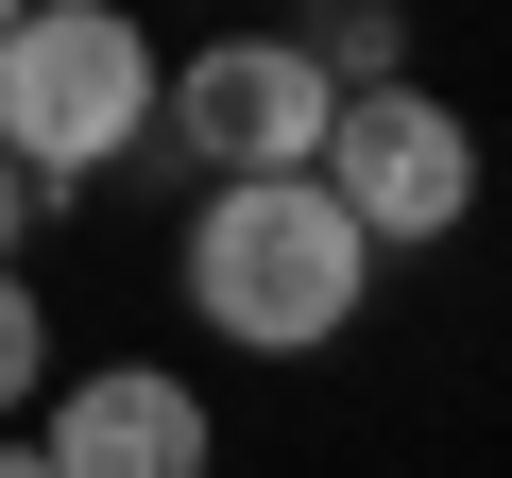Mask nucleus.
<instances>
[{"mask_svg":"<svg viewBox=\"0 0 512 478\" xmlns=\"http://www.w3.org/2000/svg\"><path fill=\"white\" fill-rule=\"evenodd\" d=\"M0 478H52V444H0Z\"/></svg>","mask_w":512,"mask_h":478,"instance_id":"nucleus-8","label":"nucleus"},{"mask_svg":"<svg viewBox=\"0 0 512 478\" xmlns=\"http://www.w3.org/2000/svg\"><path fill=\"white\" fill-rule=\"evenodd\" d=\"M52 478H205V393L188 376H154V359H120V376H86L52 427Z\"/></svg>","mask_w":512,"mask_h":478,"instance_id":"nucleus-5","label":"nucleus"},{"mask_svg":"<svg viewBox=\"0 0 512 478\" xmlns=\"http://www.w3.org/2000/svg\"><path fill=\"white\" fill-rule=\"evenodd\" d=\"M154 137H171V69L137 52V18L35 0L18 52H0V154H18L35 188H86L103 154H154Z\"/></svg>","mask_w":512,"mask_h":478,"instance_id":"nucleus-2","label":"nucleus"},{"mask_svg":"<svg viewBox=\"0 0 512 478\" xmlns=\"http://www.w3.org/2000/svg\"><path fill=\"white\" fill-rule=\"evenodd\" d=\"M171 154H205L222 188H308L342 154V86L308 69V35H222L171 69Z\"/></svg>","mask_w":512,"mask_h":478,"instance_id":"nucleus-3","label":"nucleus"},{"mask_svg":"<svg viewBox=\"0 0 512 478\" xmlns=\"http://www.w3.org/2000/svg\"><path fill=\"white\" fill-rule=\"evenodd\" d=\"M359 291H376V239H359V205H342L325 171H308V188H205V222H188V308H205L222 342L308 359V342L359 325Z\"/></svg>","mask_w":512,"mask_h":478,"instance_id":"nucleus-1","label":"nucleus"},{"mask_svg":"<svg viewBox=\"0 0 512 478\" xmlns=\"http://www.w3.org/2000/svg\"><path fill=\"white\" fill-rule=\"evenodd\" d=\"M35 205H52V188H35L18 154H0V274H18V239H35Z\"/></svg>","mask_w":512,"mask_h":478,"instance_id":"nucleus-7","label":"nucleus"},{"mask_svg":"<svg viewBox=\"0 0 512 478\" xmlns=\"http://www.w3.org/2000/svg\"><path fill=\"white\" fill-rule=\"evenodd\" d=\"M325 188L359 205V239L393 257V239H444V222L478 205V137H461L427 86H393V103H342V154H325Z\"/></svg>","mask_w":512,"mask_h":478,"instance_id":"nucleus-4","label":"nucleus"},{"mask_svg":"<svg viewBox=\"0 0 512 478\" xmlns=\"http://www.w3.org/2000/svg\"><path fill=\"white\" fill-rule=\"evenodd\" d=\"M35 376H52V325H35L18 274H0V410H35Z\"/></svg>","mask_w":512,"mask_h":478,"instance_id":"nucleus-6","label":"nucleus"}]
</instances>
